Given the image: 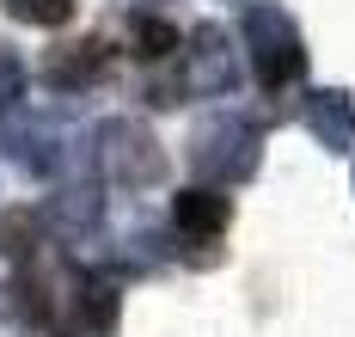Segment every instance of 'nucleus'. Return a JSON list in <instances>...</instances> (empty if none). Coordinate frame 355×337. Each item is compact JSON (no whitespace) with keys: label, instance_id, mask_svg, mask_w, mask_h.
Masks as SVG:
<instances>
[{"label":"nucleus","instance_id":"f257e3e1","mask_svg":"<svg viewBox=\"0 0 355 337\" xmlns=\"http://www.w3.org/2000/svg\"><path fill=\"white\" fill-rule=\"evenodd\" d=\"M257 159H263V135H257V123H245L233 111L202 116L196 135H190V172L209 178V184H245L257 172Z\"/></svg>","mask_w":355,"mask_h":337},{"label":"nucleus","instance_id":"f03ea898","mask_svg":"<svg viewBox=\"0 0 355 337\" xmlns=\"http://www.w3.org/2000/svg\"><path fill=\"white\" fill-rule=\"evenodd\" d=\"M245 55H251V74H257L263 92H288L306 74V43L294 31V19L282 6H270V0H257L245 12Z\"/></svg>","mask_w":355,"mask_h":337},{"label":"nucleus","instance_id":"7ed1b4c3","mask_svg":"<svg viewBox=\"0 0 355 337\" xmlns=\"http://www.w3.org/2000/svg\"><path fill=\"white\" fill-rule=\"evenodd\" d=\"M98 166H105V178L116 190H153L166 178L159 141L147 135V123H129V116H116V123L98 129Z\"/></svg>","mask_w":355,"mask_h":337},{"label":"nucleus","instance_id":"20e7f679","mask_svg":"<svg viewBox=\"0 0 355 337\" xmlns=\"http://www.w3.org/2000/svg\"><path fill=\"white\" fill-rule=\"evenodd\" d=\"M178 92H190V98H233L239 92V49H233V37L220 25H196L190 31Z\"/></svg>","mask_w":355,"mask_h":337},{"label":"nucleus","instance_id":"39448f33","mask_svg":"<svg viewBox=\"0 0 355 337\" xmlns=\"http://www.w3.org/2000/svg\"><path fill=\"white\" fill-rule=\"evenodd\" d=\"M116 331V282L80 276L68 295V313H55V337H110Z\"/></svg>","mask_w":355,"mask_h":337},{"label":"nucleus","instance_id":"423d86ee","mask_svg":"<svg viewBox=\"0 0 355 337\" xmlns=\"http://www.w3.org/2000/svg\"><path fill=\"white\" fill-rule=\"evenodd\" d=\"M227 221H233V202L220 196V184H196V190H178L172 196V233H184L190 245L220 239Z\"/></svg>","mask_w":355,"mask_h":337},{"label":"nucleus","instance_id":"0eeeda50","mask_svg":"<svg viewBox=\"0 0 355 337\" xmlns=\"http://www.w3.org/2000/svg\"><path fill=\"white\" fill-rule=\"evenodd\" d=\"M0 141H6V153H12L25 172H37V178H49V172L62 166V141H55V129L37 123V116L6 111V116H0Z\"/></svg>","mask_w":355,"mask_h":337},{"label":"nucleus","instance_id":"6e6552de","mask_svg":"<svg viewBox=\"0 0 355 337\" xmlns=\"http://www.w3.org/2000/svg\"><path fill=\"white\" fill-rule=\"evenodd\" d=\"M306 129H313V141L324 153H349L355 148V92L343 86H324L306 98Z\"/></svg>","mask_w":355,"mask_h":337},{"label":"nucleus","instance_id":"1a4fd4ad","mask_svg":"<svg viewBox=\"0 0 355 337\" xmlns=\"http://www.w3.org/2000/svg\"><path fill=\"white\" fill-rule=\"evenodd\" d=\"M43 221L55 227L62 239H86V233H98V221H105V202H98V190H92V184H68L55 202H49Z\"/></svg>","mask_w":355,"mask_h":337},{"label":"nucleus","instance_id":"9d476101","mask_svg":"<svg viewBox=\"0 0 355 337\" xmlns=\"http://www.w3.org/2000/svg\"><path fill=\"white\" fill-rule=\"evenodd\" d=\"M98 74H105V43H68V49H55V55H49V68H43V80H49V86H62V92L92 86Z\"/></svg>","mask_w":355,"mask_h":337},{"label":"nucleus","instance_id":"9b49d317","mask_svg":"<svg viewBox=\"0 0 355 337\" xmlns=\"http://www.w3.org/2000/svg\"><path fill=\"white\" fill-rule=\"evenodd\" d=\"M129 43H135L141 62H166V55L178 49V31L166 25V19H153V12H135V19H129Z\"/></svg>","mask_w":355,"mask_h":337},{"label":"nucleus","instance_id":"f8f14e48","mask_svg":"<svg viewBox=\"0 0 355 337\" xmlns=\"http://www.w3.org/2000/svg\"><path fill=\"white\" fill-rule=\"evenodd\" d=\"M37 227H43V221H37L31 209H19V215H6V221H0V252L19 263V270L37 258Z\"/></svg>","mask_w":355,"mask_h":337},{"label":"nucleus","instance_id":"ddd939ff","mask_svg":"<svg viewBox=\"0 0 355 337\" xmlns=\"http://www.w3.org/2000/svg\"><path fill=\"white\" fill-rule=\"evenodd\" d=\"M6 12H12L19 25H68L73 0H6Z\"/></svg>","mask_w":355,"mask_h":337},{"label":"nucleus","instance_id":"4468645a","mask_svg":"<svg viewBox=\"0 0 355 337\" xmlns=\"http://www.w3.org/2000/svg\"><path fill=\"white\" fill-rule=\"evenodd\" d=\"M19 98H25V62L12 49H0V116L19 111Z\"/></svg>","mask_w":355,"mask_h":337}]
</instances>
